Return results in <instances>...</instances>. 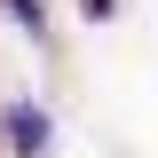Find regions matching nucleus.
Segmentation results:
<instances>
[{
    "label": "nucleus",
    "mask_w": 158,
    "mask_h": 158,
    "mask_svg": "<svg viewBox=\"0 0 158 158\" xmlns=\"http://www.w3.org/2000/svg\"><path fill=\"white\" fill-rule=\"evenodd\" d=\"M79 16H87V24H111V16H118V0H79Z\"/></svg>",
    "instance_id": "3"
},
{
    "label": "nucleus",
    "mask_w": 158,
    "mask_h": 158,
    "mask_svg": "<svg viewBox=\"0 0 158 158\" xmlns=\"http://www.w3.org/2000/svg\"><path fill=\"white\" fill-rule=\"evenodd\" d=\"M0 8H8V16H16L32 40H48V0H0Z\"/></svg>",
    "instance_id": "2"
},
{
    "label": "nucleus",
    "mask_w": 158,
    "mask_h": 158,
    "mask_svg": "<svg viewBox=\"0 0 158 158\" xmlns=\"http://www.w3.org/2000/svg\"><path fill=\"white\" fill-rule=\"evenodd\" d=\"M0 142H8V158H48V150H56V118H48V103H32V95L0 103Z\"/></svg>",
    "instance_id": "1"
}]
</instances>
